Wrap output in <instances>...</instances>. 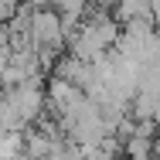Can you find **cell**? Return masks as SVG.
I'll list each match as a JSON object with an SVG mask.
<instances>
[{
  "label": "cell",
  "mask_w": 160,
  "mask_h": 160,
  "mask_svg": "<svg viewBox=\"0 0 160 160\" xmlns=\"http://www.w3.org/2000/svg\"><path fill=\"white\" fill-rule=\"evenodd\" d=\"M153 143H157V136H147V133H129L126 143H123V153H129V157H150V153H153Z\"/></svg>",
  "instance_id": "cell-2"
},
{
  "label": "cell",
  "mask_w": 160,
  "mask_h": 160,
  "mask_svg": "<svg viewBox=\"0 0 160 160\" xmlns=\"http://www.w3.org/2000/svg\"><path fill=\"white\" fill-rule=\"evenodd\" d=\"M21 3H24V0H0V24H7V21L21 10Z\"/></svg>",
  "instance_id": "cell-3"
},
{
  "label": "cell",
  "mask_w": 160,
  "mask_h": 160,
  "mask_svg": "<svg viewBox=\"0 0 160 160\" xmlns=\"http://www.w3.org/2000/svg\"><path fill=\"white\" fill-rule=\"evenodd\" d=\"M31 41H34V48H41V44H58V48H65V44H68V41H65L62 10H58V7H38V10H34Z\"/></svg>",
  "instance_id": "cell-1"
}]
</instances>
